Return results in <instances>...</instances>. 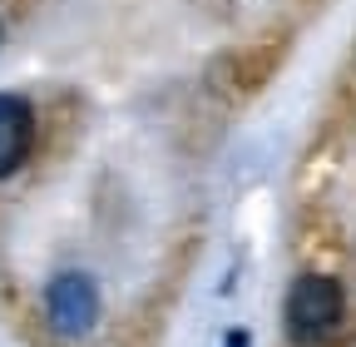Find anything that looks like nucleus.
Listing matches in <instances>:
<instances>
[{
  "label": "nucleus",
  "mask_w": 356,
  "mask_h": 347,
  "mask_svg": "<svg viewBox=\"0 0 356 347\" xmlns=\"http://www.w3.org/2000/svg\"><path fill=\"white\" fill-rule=\"evenodd\" d=\"M282 318H287V342L292 347H322V342L337 337V327L346 318V293L327 273H302L287 293Z\"/></svg>",
  "instance_id": "1"
},
{
  "label": "nucleus",
  "mask_w": 356,
  "mask_h": 347,
  "mask_svg": "<svg viewBox=\"0 0 356 347\" xmlns=\"http://www.w3.org/2000/svg\"><path fill=\"white\" fill-rule=\"evenodd\" d=\"M44 308H50V327L60 337H84L89 327H95V318H99V288L84 273H65V278L50 283Z\"/></svg>",
  "instance_id": "2"
},
{
  "label": "nucleus",
  "mask_w": 356,
  "mask_h": 347,
  "mask_svg": "<svg viewBox=\"0 0 356 347\" xmlns=\"http://www.w3.org/2000/svg\"><path fill=\"white\" fill-rule=\"evenodd\" d=\"M30 139H35V114L20 95H0V179L30 159Z\"/></svg>",
  "instance_id": "3"
},
{
  "label": "nucleus",
  "mask_w": 356,
  "mask_h": 347,
  "mask_svg": "<svg viewBox=\"0 0 356 347\" xmlns=\"http://www.w3.org/2000/svg\"><path fill=\"white\" fill-rule=\"evenodd\" d=\"M228 347H248V332H233V337H228Z\"/></svg>",
  "instance_id": "4"
}]
</instances>
